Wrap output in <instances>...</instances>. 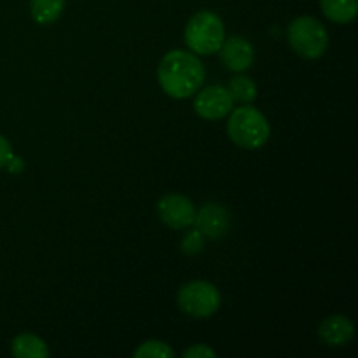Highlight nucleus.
<instances>
[{"label": "nucleus", "instance_id": "nucleus-6", "mask_svg": "<svg viewBox=\"0 0 358 358\" xmlns=\"http://www.w3.org/2000/svg\"><path fill=\"white\" fill-rule=\"evenodd\" d=\"M157 215L171 229H187L194 224L196 206L187 196L171 192L157 201Z\"/></svg>", "mask_w": 358, "mask_h": 358}, {"label": "nucleus", "instance_id": "nucleus-10", "mask_svg": "<svg viewBox=\"0 0 358 358\" xmlns=\"http://www.w3.org/2000/svg\"><path fill=\"white\" fill-rule=\"evenodd\" d=\"M318 338L327 346L339 348L355 338V325L345 315H331L318 327Z\"/></svg>", "mask_w": 358, "mask_h": 358}, {"label": "nucleus", "instance_id": "nucleus-15", "mask_svg": "<svg viewBox=\"0 0 358 358\" xmlns=\"http://www.w3.org/2000/svg\"><path fill=\"white\" fill-rule=\"evenodd\" d=\"M133 357L135 358H173L175 352L171 350L170 345H166V343L150 339V341L142 343V345L133 352Z\"/></svg>", "mask_w": 358, "mask_h": 358}, {"label": "nucleus", "instance_id": "nucleus-8", "mask_svg": "<svg viewBox=\"0 0 358 358\" xmlns=\"http://www.w3.org/2000/svg\"><path fill=\"white\" fill-rule=\"evenodd\" d=\"M194 226L208 240H219L226 236L229 231V212L219 203H206L201 208L196 210Z\"/></svg>", "mask_w": 358, "mask_h": 358}, {"label": "nucleus", "instance_id": "nucleus-1", "mask_svg": "<svg viewBox=\"0 0 358 358\" xmlns=\"http://www.w3.org/2000/svg\"><path fill=\"white\" fill-rule=\"evenodd\" d=\"M205 66L194 52H166L157 65V83L161 90L173 100H185L201 90L205 83Z\"/></svg>", "mask_w": 358, "mask_h": 358}, {"label": "nucleus", "instance_id": "nucleus-16", "mask_svg": "<svg viewBox=\"0 0 358 358\" xmlns=\"http://www.w3.org/2000/svg\"><path fill=\"white\" fill-rule=\"evenodd\" d=\"M180 248L185 255H198L205 248V236L198 229H191L184 234L180 241Z\"/></svg>", "mask_w": 358, "mask_h": 358}, {"label": "nucleus", "instance_id": "nucleus-13", "mask_svg": "<svg viewBox=\"0 0 358 358\" xmlns=\"http://www.w3.org/2000/svg\"><path fill=\"white\" fill-rule=\"evenodd\" d=\"M66 0H30L31 17L37 24H51L59 20Z\"/></svg>", "mask_w": 358, "mask_h": 358}, {"label": "nucleus", "instance_id": "nucleus-4", "mask_svg": "<svg viewBox=\"0 0 358 358\" xmlns=\"http://www.w3.org/2000/svg\"><path fill=\"white\" fill-rule=\"evenodd\" d=\"M287 41L297 56L304 59H318L329 48V31L317 17L299 16L289 24Z\"/></svg>", "mask_w": 358, "mask_h": 358}, {"label": "nucleus", "instance_id": "nucleus-19", "mask_svg": "<svg viewBox=\"0 0 358 358\" xmlns=\"http://www.w3.org/2000/svg\"><path fill=\"white\" fill-rule=\"evenodd\" d=\"M6 168H7V170H9V173L17 175V173H21V171L24 170V161L21 159V157L13 156V157H10L9 163H7Z\"/></svg>", "mask_w": 358, "mask_h": 358}, {"label": "nucleus", "instance_id": "nucleus-5", "mask_svg": "<svg viewBox=\"0 0 358 358\" xmlns=\"http://www.w3.org/2000/svg\"><path fill=\"white\" fill-rule=\"evenodd\" d=\"M177 304L182 313L192 318H210L219 311L220 292L213 283L205 280H192L180 287L177 294Z\"/></svg>", "mask_w": 358, "mask_h": 358}, {"label": "nucleus", "instance_id": "nucleus-14", "mask_svg": "<svg viewBox=\"0 0 358 358\" xmlns=\"http://www.w3.org/2000/svg\"><path fill=\"white\" fill-rule=\"evenodd\" d=\"M233 101L238 103H252V101L257 98V84L247 76H236L229 80V86H227Z\"/></svg>", "mask_w": 358, "mask_h": 358}, {"label": "nucleus", "instance_id": "nucleus-3", "mask_svg": "<svg viewBox=\"0 0 358 358\" xmlns=\"http://www.w3.org/2000/svg\"><path fill=\"white\" fill-rule=\"evenodd\" d=\"M224 38H226V28L222 20L212 10H199L185 24L184 41L194 55H215L219 52Z\"/></svg>", "mask_w": 358, "mask_h": 358}, {"label": "nucleus", "instance_id": "nucleus-11", "mask_svg": "<svg viewBox=\"0 0 358 358\" xmlns=\"http://www.w3.org/2000/svg\"><path fill=\"white\" fill-rule=\"evenodd\" d=\"M10 353L16 358H45L49 357V348L38 336L24 332L13 339Z\"/></svg>", "mask_w": 358, "mask_h": 358}, {"label": "nucleus", "instance_id": "nucleus-2", "mask_svg": "<svg viewBox=\"0 0 358 358\" xmlns=\"http://www.w3.org/2000/svg\"><path fill=\"white\" fill-rule=\"evenodd\" d=\"M227 136L234 145L247 150H257L268 143L271 136V126L259 108L250 103L229 112Z\"/></svg>", "mask_w": 358, "mask_h": 358}, {"label": "nucleus", "instance_id": "nucleus-7", "mask_svg": "<svg viewBox=\"0 0 358 358\" xmlns=\"http://www.w3.org/2000/svg\"><path fill=\"white\" fill-rule=\"evenodd\" d=\"M194 110L205 121H219L233 110V98L224 86H206L198 90L194 98Z\"/></svg>", "mask_w": 358, "mask_h": 358}, {"label": "nucleus", "instance_id": "nucleus-17", "mask_svg": "<svg viewBox=\"0 0 358 358\" xmlns=\"http://www.w3.org/2000/svg\"><path fill=\"white\" fill-rule=\"evenodd\" d=\"M184 358H215V352L206 345H194L184 352Z\"/></svg>", "mask_w": 358, "mask_h": 358}, {"label": "nucleus", "instance_id": "nucleus-9", "mask_svg": "<svg viewBox=\"0 0 358 358\" xmlns=\"http://www.w3.org/2000/svg\"><path fill=\"white\" fill-rule=\"evenodd\" d=\"M219 51L222 63L231 72L241 73L250 69L252 63H254V45L241 35L224 38Z\"/></svg>", "mask_w": 358, "mask_h": 358}, {"label": "nucleus", "instance_id": "nucleus-12", "mask_svg": "<svg viewBox=\"0 0 358 358\" xmlns=\"http://www.w3.org/2000/svg\"><path fill=\"white\" fill-rule=\"evenodd\" d=\"M322 13L338 24L352 23L358 14V0H320Z\"/></svg>", "mask_w": 358, "mask_h": 358}, {"label": "nucleus", "instance_id": "nucleus-18", "mask_svg": "<svg viewBox=\"0 0 358 358\" xmlns=\"http://www.w3.org/2000/svg\"><path fill=\"white\" fill-rule=\"evenodd\" d=\"M13 156H14L13 145H10V142L6 138V136L0 135V170L7 166V163H9Z\"/></svg>", "mask_w": 358, "mask_h": 358}]
</instances>
